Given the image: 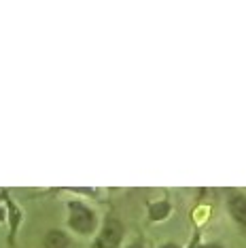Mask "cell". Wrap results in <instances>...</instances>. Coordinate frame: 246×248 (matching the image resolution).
I'll list each match as a JSON object with an SVG mask.
<instances>
[{
    "instance_id": "obj_1",
    "label": "cell",
    "mask_w": 246,
    "mask_h": 248,
    "mask_svg": "<svg viewBox=\"0 0 246 248\" xmlns=\"http://www.w3.org/2000/svg\"><path fill=\"white\" fill-rule=\"evenodd\" d=\"M68 225L75 231H79V233H92L93 227H96V217H93V212L87 206L79 204V202H72Z\"/></svg>"
},
{
    "instance_id": "obj_2",
    "label": "cell",
    "mask_w": 246,
    "mask_h": 248,
    "mask_svg": "<svg viewBox=\"0 0 246 248\" xmlns=\"http://www.w3.org/2000/svg\"><path fill=\"white\" fill-rule=\"evenodd\" d=\"M121 238H123L121 223L115 221V218H108V221L104 223L102 231H100V235L96 240V246L93 248H115L121 242Z\"/></svg>"
},
{
    "instance_id": "obj_3",
    "label": "cell",
    "mask_w": 246,
    "mask_h": 248,
    "mask_svg": "<svg viewBox=\"0 0 246 248\" xmlns=\"http://www.w3.org/2000/svg\"><path fill=\"white\" fill-rule=\"evenodd\" d=\"M229 210H231V217L236 218L238 223L246 225V197H242V195L231 197V202H229Z\"/></svg>"
},
{
    "instance_id": "obj_4",
    "label": "cell",
    "mask_w": 246,
    "mask_h": 248,
    "mask_svg": "<svg viewBox=\"0 0 246 248\" xmlns=\"http://www.w3.org/2000/svg\"><path fill=\"white\" fill-rule=\"evenodd\" d=\"M68 246V235L60 229H53L45 235V248H66Z\"/></svg>"
},
{
    "instance_id": "obj_5",
    "label": "cell",
    "mask_w": 246,
    "mask_h": 248,
    "mask_svg": "<svg viewBox=\"0 0 246 248\" xmlns=\"http://www.w3.org/2000/svg\"><path fill=\"white\" fill-rule=\"evenodd\" d=\"M168 212H170V206H168L166 202H159V204L151 206V218H153V221H161V218H166Z\"/></svg>"
},
{
    "instance_id": "obj_6",
    "label": "cell",
    "mask_w": 246,
    "mask_h": 248,
    "mask_svg": "<svg viewBox=\"0 0 246 248\" xmlns=\"http://www.w3.org/2000/svg\"><path fill=\"white\" fill-rule=\"evenodd\" d=\"M127 248H144V246L140 244V242H134V244H130V246H127Z\"/></svg>"
},
{
    "instance_id": "obj_7",
    "label": "cell",
    "mask_w": 246,
    "mask_h": 248,
    "mask_svg": "<svg viewBox=\"0 0 246 248\" xmlns=\"http://www.w3.org/2000/svg\"><path fill=\"white\" fill-rule=\"evenodd\" d=\"M161 248H178L176 244H166V246H161Z\"/></svg>"
},
{
    "instance_id": "obj_8",
    "label": "cell",
    "mask_w": 246,
    "mask_h": 248,
    "mask_svg": "<svg viewBox=\"0 0 246 248\" xmlns=\"http://www.w3.org/2000/svg\"><path fill=\"white\" fill-rule=\"evenodd\" d=\"M204 248H219V246H204Z\"/></svg>"
},
{
    "instance_id": "obj_9",
    "label": "cell",
    "mask_w": 246,
    "mask_h": 248,
    "mask_svg": "<svg viewBox=\"0 0 246 248\" xmlns=\"http://www.w3.org/2000/svg\"><path fill=\"white\" fill-rule=\"evenodd\" d=\"M0 221H2V210H0Z\"/></svg>"
}]
</instances>
